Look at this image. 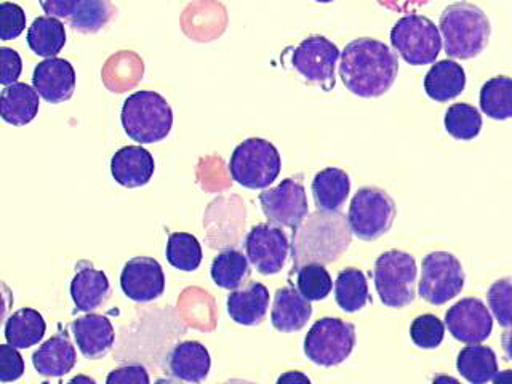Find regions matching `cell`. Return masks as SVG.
I'll return each instance as SVG.
<instances>
[{
  "mask_svg": "<svg viewBox=\"0 0 512 384\" xmlns=\"http://www.w3.org/2000/svg\"><path fill=\"white\" fill-rule=\"evenodd\" d=\"M410 336L415 346L421 349L439 348L445 336V325L442 320L432 314L416 317L410 327Z\"/></svg>",
  "mask_w": 512,
  "mask_h": 384,
  "instance_id": "38",
  "label": "cell"
},
{
  "mask_svg": "<svg viewBox=\"0 0 512 384\" xmlns=\"http://www.w3.org/2000/svg\"><path fill=\"white\" fill-rule=\"evenodd\" d=\"M376 292L388 308L400 309L415 301V258L400 250H391L378 256L373 269Z\"/></svg>",
  "mask_w": 512,
  "mask_h": 384,
  "instance_id": "6",
  "label": "cell"
},
{
  "mask_svg": "<svg viewBox=\"0 0 512 384\" xmlns=\"http://www.w3.org/2000/svg\"><path fill=\"white\" fill-rule=\"evenodd\" d=\"M488 308L501 327H512V277L493 282L487 293Z\"/></svg>",
  "mask_w": 512,
  "mask_h": 384,
  "instance_id": "37",
  "label": "cell"
},
{
  "mask_svg": "<svg viewBox=\"0 0 512 384\" xmlns=\"http://www.w3.org/2000/svg\"><path fill=\"white\" fill-rule=\"evenodd\" d=\"M396 202L380 188H362L352 197L348 221L354 236L365 242L380 239L396 220Z\"/></svg>",
  "mask_w": 512,
  "mask_h": 384,
  "instance_id": "9",
  "label": "cell"
},
{
  "mask_svg": "<svg viewBox=\"0 0 512 384\" xmlns=\"http://www.w3.org/2000/svg\"><path fill=\"white\" fill-rule=\"evenodd\" d=\"M111 295L108 276L93 266H82L71 282L72 301L82 312H92L103 306Z\"/></svg>",
  "mask_w": 512,
  "mask_h": 384,
  "instance_id": "23",
  "label": "cell"
},
{
  "mask_svg": "<svg viewBox=\"0 0 512 384\" xmlns=\"http://www.w3.org/2000/svg\"><path fill=\"white\" fill-rule=\"evenodd\" d=\"M260 204L269 223L284 226L293 231L308 218L309 204L306 189L296 178H287L276 188L261 192Z\"/></svg>",
  "mask_w": 512,
  "mask_h": 384,
  "instance_id": "12",
  "label": "cell"
},
{
  "mask_svg": "<svg viewBox=\"0 0 512 384\" xmlns=\"http://www.w3.org/2000/svg\"><path fill=\"white\" fill-rule=\"evenodd\" d=\"M26 29V13L20 5L2 2L0 5V39L13 40Z\"/></svg>",
  "mask_w": 512,
  "mask_h": 384,
  "instance_id": "39",
  "label": "cell"
},
{
  "mask_svg": "<svg viewBox=\"0 0 512 384\" xmlns=\"http://www.w3.org/2000/svg\"><path fill=\"white\" fill-rule=\"evenodd\" d=\"M501 344H503L504 352H506V356H508L509 360H512V328L508 330V332L503 333V338H501Z\"/></svg>",
  "mask_w": 512,
  "mask_h": 384,
  "instance_id": "45",
  "label": "cell"
},
{
  "mask_svg": "<svg viewBox=\"0 0 512 384\" xmlns=\"http://www.w3.org/2000/svg\"><path fill=\"white\" fill-rule=\"evenodd\" d=\"M312 196L319 210L336 212L343 207L351 192V180L341 168L328 167L312 180Z\"/></svg>",
  "mask_w": 512,
  "mask_h": 384,
  "instance_id": "26",
  "label": "cell"
},
{
  "mask_svg": "<svg viewBox=\"0 0 512 384\" xmlns=\"http://www.w3.org/2000/svg\"><path fill=\"white\" fill-rule=\"evenodd\" d=\"M351 226L343 213L319 210L293 231V271L308 263L338 260L351 244Z\"/></svg>",
  "mask_w": 512,
  "mask_h": 384,
  "instance_id": "2",
  "label": "cell"
},
{
  "mask_svg": "<svg viewBox=\"0 0 512 384\" xmlns=\"http://www.w3.org/2000/svg\"><path fill=\"white\" fill-rule=\"evenodd\" d=\"M120 119L128 138L136 143H159L172 132V106L164 96L151 90H141L128 96Z\"/></svg>",
  "mask_w": 512,
  "mask_h": 384,
  "instance_id": "4",
  "label": "cell"
},
{
  "mask_svg": "<svg viewBox=\"0 0 512 384\" xmlns=\"http://www.w3.org/2000/svg\"><path fill=\"white\" fill-rule=\"evenodd\" d=\"M445 325L453 338L461 343H484L492 335L493 317L484 301L464 298L448 309Z\"/></svg>",
  "mask_w": 512,
  "mask_h": 384,
  "instance_id": "14",
  "label": "cell"
},
{
  "mask_svg": "<svg viewBox=\"0 0 512 384\" xmlns=\"http://www.w3.org/2000/svg\"><path fill=\"white\" fill-rule=\"evenodd\" d=\"M210 367V352L199 341H183L176 344L168 356V370L176 380L200 383L207 378Z\"/></svg>",
  "mask_w": 512,
  "mask_h": 384,
  "instance_id": "19",
  "label": "cell"
},
{
  "mask_svg": "<svg viewBox=\"0 0 512 384\" xmlns=\"http://www.w3.org/2000/svg\"><path fill=\"white\" fill-rule=\"evenodd\" d=\"M28 45L42 58H55L66 45V29L60 18L39 16L28 29Z\"/></svg>",
  "mask_w": 512,
  "mask_h": 384,
  "instance_id": "29",
  "label": "cell"
},
{
  "mask_svg": "<svg viewBox=\"0 0 512 384\" xmlns=\"http://www.w3.org/2000/svg\"><path fill=\"white\" fill-rule=\"evenodd\" d=\"M114 7L111 0H84L74 15L69 18V26L82 34H95L111 21Z\"/></svg>",
  "mask_w": 512,
  "mask_h": 384,
  "instance_id": "35",
  "label": "cell"
},
{
  "mask_svg": "<svg viewBox=\"0 0 512 384\" xmlns=\"http://www.w3.org/2000/svg\"><path fill=\"white\" fill-rule=\"evenodd\" d=\"M32 364L45 378H61L76 367V349L66 333H58L34 352Z\"/></svg>",
  "mask_w": 512,
  "mask_h": 384,
  "instance_id": "20",
  "label": "cell"
},
{
  "mask_svg": "<svg viewBox=\"0 0 512 384\" xmlns=\"http://www.w3.org/2000/svg\"><path fill=\"white\" fill-rule=\"evenodd\" d=\"M480 108L485 116L495 120L512 117V79L498 76L487 80L480 90Z\"/></svg>",
  "mask_w": 512,
  "mask_h": 384,
  "instance_id": "32",
  "label": "cell"
},
{
  "mask_svg": "<svg viewBox=\"0 0 512 384\" xmlns=\"http://www.w3.org/2000/svg\"><path fill=\"white\" fill-rule=\"evenodd\" d=\"M40 100L36 88L23 82H15L2 90L0 112L7 124L23 127L36 119Z\"/></svg>",
  "mask_w": 512,
  "mask_h": 384,
  "instance_id": "24",
  "label": "cell"
},
{
  "mask_svg": "<svg viewBox=\"0 0 512 384\" xmlns=\"http://www.w3.org/2000/svg\"><path fill=\"white\" fill-rule=\"evenodd\" d=\"M106 383L149 384L151 383V378H149L148 370H146L143 365H125V367H119L116 368V370H112V372L109 373L108 378H106Z\"/></svg>",
  "mask_w": 512,
  "mask_h": 384,
  "instance_id": "42",
  "label": "cell"
},
{
  "mask_svg": "<svg viewBox=\"0 0 512 384\" xmlns=\"http://www.w3.org/2000/svg\"><path fill=\"white\" fill-rule=\"evenodd\" d=\"M245 252L256 271L263 276H272L284 269L290 253V242L279 226L258 224L248 232Z\"/></svg>",
  "mask_w": 512,
  "mask_h": 384,
  "instance_id": "13",
  "label": "cell"
},
{
  "mask_svg": "<svg viewBox=\"0 0 512 384\" xmlns=\"http://www.w3.org/2000/svg\"><path fill=\"white\" fill-rule=\"evenodd\" d=\"M72 333L77 346L85 359H103L116 340V333L111 320L101 314H90L79 317L71 324Z\"/></svg>",
  "mask_w": 512,
  "mask_h": 384,
  "instance_id": "17",
  "label": "cell"
},
{
  "mask_svg": "<svg viewBox=\"0 0 512 384\" xmlns=\"http://www.w3.org/2000/svg\"><path fill=\"white\" fill-rule=\"evenodd\" d=\"M120 287L125 296L135 303H151L164 295V269L154 258L136 256L122 269Z\"/></svg>",
  "mask_w": 512,
  "mask_h": 384,
  "instance_id": "15",
  "label": "cell"
},
{
  "mask_svg": "<svg viewBox=\"0 0 512 384\" xmlns=\"http://www.w3.org/2000/svg\"><path fill=\"white\" fill-rule=\"evenodd\" d=\"M269 308V290L260 282H250L242 290H232L228 296V312L239 325H260Z\"/></svg>",
  "mask_w": 512,
  "mask_h": 384,
  "instance_id": "22",
  "label": "cell"
},
{
  "mask_svg": "<svg viewBox=\"0 0 512 384\" xmlns=\"http://www.w3.org/2000/svg\"><path fill=\"white\" fill-rule=\"evenodd\" d=\"M356 348V327L336 319L324 317L312 325L304 338V354L312 364L336 367L343 364Z\"/></svg>",
  "mask_w": 512,
  "mask_h": 384,
  "instance_id": "7",
  "label": "cell"
},
{
  "mask_svg": "<svg viewBox=\"0 0 512 384\" xmlns=\"http://www.w3.org/2000/svg\"><path fill=\"white\" fill-rule=\"evenodd\" d=\"M296 287L306 300L320 301L332 292L333 280L324 264L308 263L296 271Z\"/></svg>",
  "mask_w": 512,
  "mask_h": 384,
  "instance_id": "36",
  "label": "cell"
},
{
  "mask_svg": "<svg viewBox=\"0 0 512 384\" xmlns=\"http://www.w3.org/2000/svg\"><path fill=\"white\" fill-rule=\"evenodd\" d=\"M156 162L143 146H125L112 156L111 175L124 188H141L151 181Z\"/></svg>",
  "mask_w": 512,
  "mask_h": 384,
  "instance_id": "18",
  "label": "cell"
},
{
  "mask_svg": "<svg viewBox=\"0 0 512 384\" xmlns=\"http://www.w3.org/2000/svg\"><path fill=\"white\" fill-rule=\"evenodd\" d=\"M0 61H2L0 84L4 87L15 84L18 77L21 76V71H23L21 56L13 48L2 47L0 48Z\"/></svg>",
  "mask_w": 512,
  "mask_h": 384,
  "instance_id": "41",
  "label": "cell"
},
{
  "mask_svg": "<svg viewBox=\"0 0 512 384\" xmlns=\"http://www.w3.org/2000/svg\"><path fill=\"white\" fill-rule=\"evenodd\" d=\"M296 378H300V380H304V381H309L308 378H306V376H303V375H285V376H282V378H280V381L296 380Z\"/></svg>",
  "mask_w": 512,
  "mask_h": 384,
  "instance_id": "47",
  "label": "cell"
},
{
  "mask_svg": "<svg viewBox=\"0 0 512 384\" xmlns=\"http://www.w3.org/2000/svg\"><path fill=\"white\" fill-rule=\"evenodd\" d=\"M311 316V301L306 300L300 290L293 287L277 290L271 312L272 327L284 333L298 332Z\"/></svg>",
  "mask_w": 512,
  "mask_h": 384,
  "instance_id": "21",
  "label": "cell"
},
{
  "mask_svg": "<svg viewBox=\"0 0 512 384\" xmlns=\"http://www.w3.org/2000/svg\"><path fill=\"white\" fill-rule=\"evenodd\" d=\"M466 87V72L453 60L434 64L424 77V90L431 100L447 103L460 96Z\"/></svg>",
  "mask_w": 512,
  "mask_h": 384,
  "instance_id": "25",
  "label": "cell"
},
{
  "mask_svg": "<svg viewBox=\"0 0 512 384\" xmlns=\"http://www.w3.org/2000/svg\"><path fill=\"white\" fill-rule=\"evenodd\" d=\"M383 7L399 13H413L416 8L428 4L429 0H378Z\"/></svg>",
  "mask_w": 512,
  "mask_h": 384,
  "instance_id": "44",
  "label": "cell"
},
{
  "mask_svg": "<svg viewBox=\"0 0 512 384\" xmlns=\"http://www.w3.org/2000/svg\"><path fill=\"white\" fill-rule=\"evenodd\" d=\"M391 44L405 63L424 66L437 60L442 50V36L429 18L408 13L392 28Z\"/></svg>",
  "mask_w": 512,
  "mask_h": 384,
  "instance_id": "8",
  "label": "cell"
},
{
  "mask_svg": "<svg viewBox=\"0 0 512 384\" xmlns=\"http://www.w3.org/2000/svg\"><path fill=\"white\" fill-rule=\"evenodd\" d=\"M445 128L455 140L471 141L482 130V116L471 104H452L445 114Z\"/></svg>",
  "mask_w": 512,
  "mask_h": 384,
  "instance_id": "34",
  "label": "cell"
},
{
  "mask_svg": "<svg viewBox=\"0 0 512 384\" xmlns=\"http://www.w3.org/2000/svg\"><path fill=\"white\" fill-rule=\"evenodd\" d=\"M316 2H319V4H330L333 0H316Z\"/></svg>",
  "mask_w": 512,
  "mask_h": 384,
  "instance_id": "48",
  "label": "cell"
},
{
  "mask_svg": "<svg viewBox=\"0 0 512 384\" xmlns=\"http://www.w3.org/2000/svg\"><path fill=\"white\" fill-rule=\"evenodd\" d=\"M32 85L47 103H64L76 90V71L68 60L45 58L34 69Z\"/></svg>",
  "mask_w": 512,
  "mask_h": 384,
  "instance_id": "16",
  "label": "cell"
},
{
  "mask_svg": "<svg viewBox=\"0 0 512 384\" xmlns=\"http://www.w3.org/2000/svg\"><path fill=\"white\" fill-rule=\"evenodd\" d=\"M340 77L344 87L360 98H378L391 90L399 74V58L384 42L352 40L341 52Z\"/></svg>",
  "mask_w": 512,
  "mask_h": 384,
  "instance_id": "1",
  "label": "cell"
},
{
  "mask_svg": "<svg viewBox=\"0 0 512 384\" xmlns=\"http://www.w3.org/2000/svg\"><path fill=\"white\" fill-rule=\"evenodd\" d=\"M47 324L36 309L24 308L13 312L5 322V340L18 349L36 346L44 338Z\"/></svg>",
  "mask_w": 512,
  "mask_h": 384,
  "instance_id": "27",
  "label": "cell"
},
{
  "mask_svg": "<svg viewBox=\"0 0 512 384\" xmlns=\"http://www.w3.org/2000/svg\"><path fill=\"white\" fill-rule=\"evenodd\" d=\"M24 373V360L12 344L0 346V383L20 380Z\"/></svg>",
  "mask_w": 512,
  "mask_h": 384,
  "instance_id": "40",
  "label": "cell"
},
{
  "mask_svg": "<svg viewBox=\"0 0 512 384\" xmlns=\"http://www.w3.org/2000/svg\"><path fill=\"white\" fill-rule=\"evenodd\" d=\"M167 260L178 271L192 272L202 263V247L196 236L188 232H173L168 237Z\"/></svg>",
  "mask_w": 512,
  "mask_h": 384,
  "instance_id": "33",
  "label": "cell"
},
{
  "mask_svg": "<svg viewBox=\"0 0 512 384\" xmlns=\"http://www.w3.org/2000/svg\"><path fill=\"white\" fill-rule=\"evenodd\" d=\"M464 269L460 260L448 252H432L421 263L418 293L434 306L448 303L460 295L464 287Z\"/></svg>",
  "mask_w": 512,
  "mask_h": 384,
  "instance_id": "10",
  "label": "cell"
},
{
  "mask_svg": "<svg viewBox=\"0 0 512 384\" xmlns=\"http://www.w3.org/2000/svg\"><path fill=\"white\" fill-rule=\"evenodd\" d=\"M340 48L327 37L312 36L304 39L292 55L293 68L308 80L320 85L325 92L335 87V68L340 60Z\"/></svg>",
  "mask_w": 512,
  "mask_h": 384,
  "instance_id": "11",
  "label": "cell"
},
{
  "mask_svg": "<svg viewBox=\"0 0 512 384\" xmlns=\"http://www.w3.org/2000/svg\"><path fill=\"white\" fill-rule=\"evenodd\" d=\"M282 168L279 151L263 138H248L234 149L229 160L232 180L247 189H266Z\"/></svg>",
  "mask_w": 512,
  "mask_h": 384,
  "instance_id": "5",
  "label": "cell"
},
{
  "mask_svg": "<svg viewBox=\"0 0 512 384\" xmlns=\"http://www.w3.org/2000/svg\"><path fill=\"white\" fill-rule=\"evenodd\" d=\"M439 26L445 53L456 60H471L484 52L492 32L484 10L464 0L445 8Z\"/></svg>",
  "mask_w": 512,
  "mask_h": 384,
  "instance_id": "3",
  "label": "cell"
},
{
  "mask_svg": "<svg viewBox=\"0 0 512 384\" xmlns=\"http://www.w3.org/2000/svg\"><path fill=\"white\" fill-rule=\"evenodd\" d=\"M504 380H512V370H509L508 373H503V375H498V373H496L495 378H493V381H504Z\"/></svg>",
  "mask_w": 512,
  "mask_h": 384,
  "instance_id": "46",
  "label": "cell"
},
{
  "mask_svg": "<svg viewBox=\"0 0 512 384\" xmlns=\"http://www.w3.org/2000/svg\"><path fill=\"white\" fill-rule=\"evenodd\" d=\"M212 279L218 287L224 290H237L247 282L252 274L250 260L244 253L234 248H228L218 253L212 263Z\"/></svg>",
  "mask_w": 512,
  "mask_h": 384,
  "instance_id": "30",
  "label": "cell"
},
{
  "mask_svg": "<svg viewBox=\"0 0 512 384\" xmlns=\"http://www.w3.org/2000/svg\"><path fill=\"white\" fill-rule=\"evenodd\" d=\"M39 4L48 16L69 20L84 4V0H39Z\"/></svg>",
  "mask_w": 512,
  "mask_h": 384,
  "instance_id": "43",
  "label": "cell"
},
{
  "mask_svg": "<svg viewBox=\"0 0 512 384\" xmlns=\"http://www.w3.org/2000/svg\"><path fill=\"white\" fill-rule=\"evenodd\" d=\"M335 300L344 312H357L370 303L367 277L356 268L343 269L335 282Z\"/></svg>",
  "mask_w": 512,
  "mask_h": 384,
  "instance_id": "31",
  "label": "cell"
},
{
  "mask_svg": "<svg viewBox=\"0 0 512 384\" xmlns=\"http://www.w3.org/2000/svg\"><path fill=\"white\" fill-rule=\"evenodd\" d=\"M456 367L464 380L472 384H484L493 381L498 373V360L492 348L477 343L461 349Z\"/></svg>",
  "mask_w": 512,
  "mask_h": 384,
  "instance_id": "28",
  "label": "cell"
}]
</instances>
